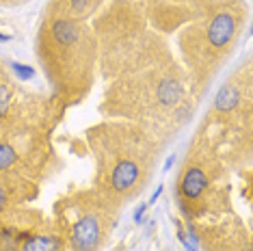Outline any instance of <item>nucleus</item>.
Segmentation results:
<instances>
[{
    "mask_svg": "<svg viewBox=\"0 0 253 251\" xmlns=\"http://www.w3.org/2000/svg\"><path fill=\"white\" fill-rule=\"evenodd\" d=\"M95 154L100 173V195H104L108 202H126L130 197H136V193L143 188L147 180L149 165L154 167V161L147 152V139L141 132L117 128V134L102 132L95 141Z\"/></svg>",
    "mask_w": 253,
    "mask_h": 251,
    "instance_id": "f257e3e1",
    "label": "nucleus"
},
{
    "mask_svg": "<svg viewBox=\"0 0 253 251\" xmlns=\"http://www.w3.org/2000/svg\"><path fill=\"white\" fill-rule=\"evenodd\" d=\"M91 37L83 22L54 15L39 35V54L54 87H84L91 76L93 52Z\"/></svg>",
    "mask_w": 253,
    "mask_h": 251,
    "instance_id": "f03ea898",
    "label": "nucleus"
},
{
    "mask_svg": "<svg viewBox=\"0 0 253 251\" xmlns=\"http://www.w3.org/2000/svg\"><path fill=\"white\" fill-rule=\"evenodd\" d=\"M115 225V204L100 193L72 195L56 206L61 251H100Z\"/></svg>",
    "mask_w": 253,
    "mask_h": 251,
    "instance_id": "7ed1b4c3",
    "label": "nucleus"
},
{
    "mask_svg": "<svg viewBox=\"0 0 253 251\" xmlns=\"http://www.w3.org/2000/svg\"><path fill=\"white\" fill-rule=\"evenodd\" d=\"M238 33H240V22L232 11L221 9L214 15H210L204 33L199 35L201 42L188 43L191 45L188 48V59H191L195 70L204 74V76H208L212 67L218 61H223V56L232 50Z\"/></svg>",
    "mask_w": 253,
    "mask_h": 251,
    "instance_id": "20e7f679",
    "label": "nucleus"
},
{
    "mask_svg": "<svg viewBox=\"0 0 253 251\" xmlns=\"http://www.w3.org/2000/svg\"><path fill=\"white\" fill-rule=\"evenodd\" d=\"M212 182L210 167L208 163L191 161L180 173V182H177V191H180V199L184 206H195L201 204V199L206 197Z\"/></svg>",
    "mask_w": 253,
    "mask_h": 251,
    "instance_id": "39448f33",
    "label": "nucleus"
},
{
    "mask_svg": "<svg viewBox=\"0 0 253 251\" xmlns=\"http://www.w3.org/2000/svg\"><path fill=\"white\" fill-rule=\"evenodd\" d=\"M39 232L37 225H0V251H20L28 238Z\"/></svg>",
    "mask_w": 253,
    "mask_h": 251,
    "instance_id": "423d86ee",
    "label": "nucleus"
},
{
    "mask_svg": "<svg viewBox=\"0 0 253 251\" xmlns=\"http://www.w3.org/2000/svg\"><path fill=\"white\" fill-rule=\"evenodd\" d=\"M240 102H243V89H240L238 83H227L225 87L216 93L214 98V111L221 113V115H229V113L238 111Z\"/></svg>",
    "mask_w": 253,
    "mask_h": 251,
    "instance_id": "0eeeda50",
    "label": "nucleus"
},
{
    "mask_svg": "<svg viewBox=\"0 0 253 251\" xmlns=\"http://www.w3.org/2000/svg\"><path fill=\"white\" fill-rule=\"evenodd\" d=\"M20 251H61V238L56 230H39L22 245Z\"/></svg>",
    "mask_w": 253,
    "mask_h": 251,
    "instance_id": "6e6552de",
    "label": "nucleus"
},
{
    "mask_svg": "<svg viewBox=\"0 0 253 251\" xmlns=\"http://www.w3.org/2000/svg\"><path fill=\"white\" fill-rule=\"evenodd\" d=\"M95 9V0H63V7H59L61 18H72V20H84L91 11Z\"/></svg>",
    "mask_w": 253,
    "mask_h": 251,
    "instance_id": "1a4fd4ad",
    "label": "nucleus"
},
{
    "mask_svg": "<svg viewBox=\"0 0 253 251\" xmlns=\"http://www.w3.org/2000/svg\"><path fill=\"white\" fill-rule=\"evenodd\" d=\"M18 161L20 154L15 150V145L9 143V141H0V171L11 169L13 165H18Z\"/></svg>",
    "mask_w": 253,
    "mask_h": 251,
    "instance_id": "9d476101",
    "label": "nucleus"
},
{
    "mask_svg": "<svg viewBox=\"0 0 253 251\" xmlns=\"http://www.w3.org/2000/svg\"><path fill=\"white\" fill-rule=\"evenodd\" d=\"M11 106H13V89L7 83L0 81V119H4L9 115Z\"/></svg>",
    "mask_w": 253,
    "mask_h": 251,
    "instance_id": "9b49d317",
    "label": "nucleus"
},
{
    "mask_svg": "<svg viewBox=\"0 0 253 251\" xmlns=\"http://www.w3.org/2000/svg\"><path fill=\"white\" fill-rule=\"evenodd\" d=\"M11 70H13V74L18 78H22V81H31L33 74H35V70H33L31 65H22V63H11Z\"/></svg>",
    "mask_w": 253,
    "mask_h": 251,
    "instance_id": "f8f14e48",
    "label": "nucleus"
},
{
    "mask_svg": "<svg viewBox=\"0 0 253 251\" xmlns=\"http://www.w3.org/2000/svg\"><path fill=\"white\" fill-rule=\"evenodd\" d=\"M7 206H9V188L0 182V214H4Z\"/></svg>",
    "mask_w": 253,
    "mask_h": 251,
    "instance_id": "ddd939ff",
    "label": "nucleus"
},
{
    "mask_svg": "<svg viewBox=\"0 0 253 251\" xmlns=\"http://www.w3.org/2000/svg\"><path fill=\"white\" fill-rule=\"evenodd\" d=\"M145 210H147V204H141V206L136 208V212H134V223H141V221H143V214H145Z\"/></svg>",
    "mask_w": 253,
    "mask_h": 251,
    "instance_id": "4468645a",
    "label": "nucleus"
},
{
    "mask_svg": "<svg viewBox=\"0 0 253 251\" xmlns=\"http://www.w3.org/2000/svg\"><path fill=\"white\" fill-rule=\"evenodd\" d=\"M160 193H163V186H158L156 191H154V195H152V199H149V202H147V206H152V204H156V199L160 197Z\"/></svg>",
    "mask_w": 253,
    "mask_h": 251,
    "instance_id": "2eb2a0df",
    "label": "nucleus"
},
{
    "mask_svg": "<svg viewBox=\"0 0 253 251\" xmlns=\"http://www.w3.org/2000/svg\"><path fill=\"white\" fill-rule=\"evenodd\" d=\"M171 165H173V158H169V161L165 163V171H169V167H171Z\"/></svg>",
    "mask_w": 253,
    "mask_h": 251,
    "instance_id": "dca6fc26",
    "label": "nucleus"
},
{
    "mask_svg": "<svg viewBox=\"0 0 253 251\" xmlns=\"http://www.w3.org/2000/svg\"><path fill=\"white\" fill-rule=\"evenodd\" d=\"M0 42H9V35H4V33H0Z\"/></svg>",
    "mask_w": 253,
    "mask_h": 251,
    "instance_id": "f3484780",
    "label": "nucleus"
}]
</instances>
